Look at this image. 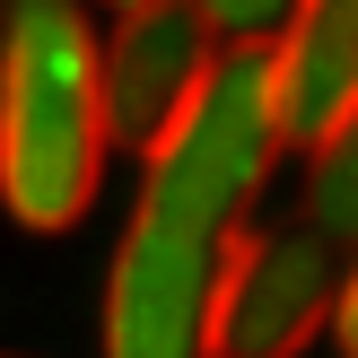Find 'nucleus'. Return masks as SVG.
Returning <instances> with one entry per match:
<instances>
[{"instance_id": "423d86ee", "label": "nucleus", "mask_w": 358, "mask_h": 358, "mask_svg": "<svg viewBox=\"0 0 358 358\" xmlns=\"http://www.w3.org/2000/svg\"><path fill=\"white\" fill-rule=\"evenodd\" d=\"M306 227L350 254V236H358V131H332L306 149Z\"/></svg>"}, {"instance_id": "6e6552de", "label": "nucleus", "mask_w": 358, "mask_h": 358, "mask_svg": "<svg viewBox=\"0 0 358 358\" xmlns=\"http://www.w3.org/2000/svg\"><path fill=\"white\" fill-rule=\"evenodd\" d=\"M0 52H9V0H0Z\"/></svg>"}, {"instance_id": "20e7f679", "label": "nucleus", "mask_w": 358, "mask_h": 358, "mask_svg": "<svg viewBox=\"0 0 358 358\" xmlns=\"http://www.w3.org/2000/svg\"><path fill=\"white\" fill-rule=\"evenodd\" d=\"M219 62L201 0H122L114 35H96V105H105V140L149 149L184 96L201 87V70Z\"/></svg>"}, {"instance_id": "0eeeda50", "label": "nucleus", "mask_w": 358, "mask_h": 358, "mask_svg": "<svg viewBox=\"0 0 358 358\" xmlns=\"http://www.w3.org/2000/svg\"><path fill=\"white\" fill-rule=\"evenodd\" d=\"M289 9H297V0H201V17H210L219 44H271Z\"/></svg>"}, {"instance_id": "39448f33", "label": "nucleus", "mask_w": 358, "mask_h": 358, "mask_svg": "<svg viewBox=\"0 0 358 358\" xmlns=\"http://www.w3.org/2000/svg\"><path fill=\"white\" fill-rule=\"evenodd\" d=\"M271 70V131L280 149H315V140L358 122V0H297L280 35L262 44Z\"/></svg>"}, {"instance_id": "7ed1b4c3", "label": "nucleus", "mask_w": 358, "mask_h": 358, "mask_svg": "<svg viewBox=\"0 0 358 358\" xmlns=\"http://www.w3.org/2000/svg\"><path fill=\"white\" fill-rule=\"evenodd\" d=\"M341 280H350V254L315 236L306 219L271 227V236H236L219 306H210V358H297L324 332Z\"/></svg>"}, {"instance_id": "f257e3e1", "label": "nucleus", "mask_w": 358, "mask_h": 358, "mask_svg": "<svg viewBox=\"0 0 358 358\" xmlns=\"http://www.w3.org/2000/svg\"><path fill=\"white\" fill-rule=\"evenodd\" d=\"M271 157L280 131L262 44H227L184 114L149 140L140 210L105 271V358H210V306L271 184Z\"/></svg>"}, {"instance_id": "f03ea898", "label": "nucleus", "mask_w": 358, "mask_h": 358, "mask_svg": "<svg viewBox=\"0 0 358 358\" xmlns=\"http://www.w3.org/2000/svg\"><path fill=\"white\" fill-rule=\"evenodd\" d=\"M105 105H96V27L79 0H9L0 52V201L17 227L62 236L96 210L105 184Z\"/></svg>"}, {"instance_id": "1a4fd4ad", "label": "nucleus", "mask_w": 358, "mask_h": 358, "mask_svg": "<svg viewBox=\"0 0 358 358\" xmlns=\"http://www.w3.org/2000/svg\"><path fill=\"white\" fill-rule=\"evenodd\" d=\"M114 9H122V0H114Z\"/></svg>"}]
</instances>
